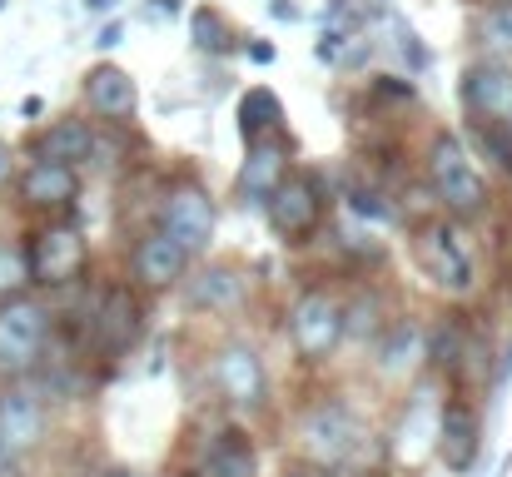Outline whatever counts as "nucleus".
<instances>
[{"label":"nucleus","instance_id":"nucleus-1","mask_svg":"<svg viewBox=\"0 0 512 477\" xmlns=\"http://www.w3.org/2000/svg\"><path fill=\"white\" fill-rule=\"evenodd\" d=\"M428 179H433V194L443 199V209L453 219L488 214V179L473 164V150L453 130H438L433 135V145H428Z\"/></svg>","mask_w":512,"mask_h":477},{"label":"nucleus","instance_id":"nucleus-7","mask_svg":"<svg viewBox=\"0 0 512 477\" xmlns=\"http://www.w3.org/2000/svg\"><path fill=\"white\" fill-rule=\"evenodd\" d=\"M289 338H294L304 363H324L343 343V304L334 294H324V289L304 294L294 304V314H289Z\"/></svg>","mask_w":512,"mask_h":477},{"label":"nucleus","instance_id":"nucleus-17","mask_svg":"<svg viewBox=\"0 0 512 477\" xmlns=\"http://www.w3.org/2000/svg\"><path fill=\"white\" fill-rule=\"evenodd\" d=\"M75 194H80L75 164H45V159H35L20 174V204L25 209H70Z\"/></svg>","mask_w":512,"mask_h":477},{"label":"nucleus","instance_id":"nucleus-27","mask_svg":"<svg viewBox=\"0 0 512 477\" xmlns=\"http://www.w3.org/2000/svg\"><path fill=\"white\" fill-rule=\"evenodd\" d=\"M423 398H428V393H418V398H413V408H408V418H403V428H398V443H393L398 463H408V468H413V463H423V448L433 443V438L423 433V413H428V408H423Z\"/></svg>","mask_w":512,"mask_h":477},{"label":"nucleus","instance_id":"nucleus-6","mask_svg":"<svg viewBox=\"0 0 512 477\" xmlns=\"http://www.w3.org/2000/svg\"><path fill=\"white\" fill-rule=\"evenodd\" d=\"M319 214H324V199H319V184L309 174H284L269 199H264V219L279 239L289 244H304L314 229H319Z\"/></svg>","mask_w":512,"mask_h":477},{"label":"nucleus","instance_id":"nucleus-35","mask_svg":"<svg viewBox=\"0 0 512 477\" xmlns=\"http://www.w3.org/2000/svg\"><path fill=\"white\" fill-rule=\"evenodd\" d=\"M120 35H125V25H120V20H110V25L95 35V45H100V50H110V45H120Z\"/></svg>","mask_w":512,"mask_h":477},{"label":"nucleus","instance_id":"nucleus-31","mask_svg":"<svg viewBox=\"0 0 512 477\" xmlns=\"http://www.w3.org/2000/svg\"><path fill=\"white\" fill-rule=\"evenodd\" d=\"M398 45H403V55L413 60V70H423V65H433V55H428V50L418 45V35H413L408 25H398Z\"/></svg>","mask_w":512,"mask_h":477},{"label":"nucleus","instance_id":"nucleus-38","mask_svg":"<svg viewBox=\"0 0 512 477\" xmlns=\"http://www.w3.org/2000/svg\"><path fill=\"white\" fill-rule=\"evenodd\" d=\"M85 5H90V10H105V5H110V0H85Z\"/></svg>","mask_w":512,"mask_h":477},{"label":"nucleus","instance_id":"nucleus-4","mask_svg":"<svg viewBox=\"0 0 512 477\" xmlns=\"http://www.w3.org/2000/svg\"><path fill=\"white\" fill-rule=\"evenodd\" d=\"M85 259H90V249H85V234H80L75 224H45V229L30 239V249H25L30 284H40V289H65V284H75V279L85 274Z\"/></svg>","mask_w":512,"mask_h":477},{"label":"nucleus","instance_id":"nucleus-8","mask_svg":"<svg viewBox=\"0 0 512 477\" xmlns=\"http://www.w3.org/2000/svg\"><path fill=\"white\" fill-rule=\"evenodd\" d=\"M214 224H219L214 199H209L199 184H179V189H170L165 214H160V229L170 234L184 254H204L209 239H214Z\"/></svg>","mask_w":512,"mask_h":477},{"label":"nucleus","instance_id":"nucleus-10","mask_svg":"<svg viewBox=\"0 0 512 477\" xmlns=\"http://www.w3.org/2000/svg\"><path fill=\"white\" fill-rule=\"evenodd\" d=\"M90 333H95V348H100V353H125V348H135V338L145 333L140 294H135V289H125V284L105 289L100 309L90 314Z\"/></svg>","mask_w":512,"mask_h":477},{"label":"nucleus","instance_id":"nucleus-25","mask_svg":"<svg viewBox=\"0 0 512 477\" xmlns=\"http://www.w3.org/2000/svg\"><path fill=\"white\" fill-rule=\"evenodd\" d=\"M468 348H473V338H468V328L463 323H453V318H443L433 333H428V348H423V358L433 363V368H458L463 358H468Z\"/></svg>","mask_w":512,"mask_h":477},{"label":"nucleus","instance_id":"nucleus-26","mask_svg":"<svg viewBox=\"0 0 512 477\" xmlns=\"http://www.w3.org/2000/svg\"><path fill=\"white\" fill-rule=\"evenodd\" d=\"M468 150H483L493 164L512 169V120H488V115H473V145Z\"/></svg>","mask_w":512,"mask_h":477},{"label":"nucleus","instance_id":"nucleus-30","mask_svg":"<svg viewBox=\"0 0 512 477\" xmlns=\"http://www.w3.org/2000/svg\"><path fill=\"white\" fill-rule=\"evenodd\" d=\"M343 199H348V209H358V214H368V219H393V204H383V194H378V189L353 184Z\"/></svg>","mask_w":512,"mask_h":477},{"label":"nucleus","instance_id":"nucleus-5","mask_svg":"<svg viewBox=\"0 0 512 477\" xmlns=\"http://www.w3.org/2000/svg\"><path fill=\"white\" fill-rule=\"evenodd\" d=\"M299 443H304L309 463H319V468L334 473V468H343V463L363 448V423H358L343 403H319V408L304 413Z\"/></svg>","mask_w":512,"mask_h":477},{"label":"nucleus","instance_id":"nucleus-21","mask_svg":"<svg viewBox=\"0 0 512 477\" xmlns=\"http://www.w3.org/2000/svg\"><path fill=\"white\" fill-rule=\"evenodd\" d=\"M423 348H428V333H423L413 318L388 323V328H383V338H378V373L398 378V373L418 368V363H423Z\"/></svg>","mask_w":512,"mask_h":477},{"label":"nucleus","instance_id":"nucleus-23","mask_svg":"<svg viewBox=\"0 0 512 477\" xmlns=\"http://www.w3.org/2000/svg\"><path fill=\"white\" fill-rule=\"evenodd\" d=\"M189 40H194V50H204V55H229V50H234V30H229V20H224L214 5H194V10H189Z\"/></svg>","mask_w":512,"mask_h":477},{"label":"nucleus","instance_id":"nucleus-11","mask_svg":"<svg viewBox=\"0 0 512 477\" xmlns=\"http://www.w3.org/2000/svg\"><path fill=\"white\" fill-rule=\"evenodd\" d=\"M184 269H189V254L174 244L165 229L145 234V239L135 244V254H130V279H135V289H145V294L174 289V284L184 279Z\"/></svg>","mask_w":512,"mask_h":477},{"label":"nucleus","instance_id":"nucleus-12","mask_svg":"<svg viewBox=\"0 0 512 477\" xmlns=\"http://www.w3.org/2000/svg\"><path fill=\"white\" fill-rule=\"evenodd\" d=\"M214 373H219V388H224V398H229L234 408H264L269 383H264V363H259L254 348L229 343V348L214 358Z\"/></svg>","mask_w":512,"mask_h":477},{"label":"nucleus","instance_id":"nucleus-15","mask_svg":"<svg viewBox=\"0 0 512 477\" xmlns=\"http://www.w3.org/2000/svg\"><path fill=\"white\" fill-rule=\"evenodd\" d=\"M244 299H249V284L229 264H204L199 274H189V289H184V304L199 314H234L244 309Z\"/></svg>","mask_w":512,"mask_h":477},{"label":"nucleus","instance_id":"nucleus-19","mask_svg":"<svg viewBox=\"0 0 512 477\" xmlns=\"http://www.w3.org/2000/svg\"><path fill=\"white\" fill-rule=\"evenodd\" d=\"M284 174H289V155H284V145H274V140H254V145H249V155H244V164H239L234 189H239V199L264 204V199H269V189H274Z\"/></svg>","mask_w":512,"mask_h":477},{"label":"nucleus","instance_id":"nucleus-9","mask_svg":"<svg viewBox=\"0 0 512 477\" xmlns=\"http://www.w3.org/2000/svg\"><path fill=\"white\" fill-rule=\"evenodd\" d=\"M458 100L468 115H488V120H512V65L498 55H483L463 70L458 80Z\"/></svg>","mask_w":512,"mask_h":477},{"label":"nucleus","instance_id":"nucleus-16","mask_svg":"<svg viewBox=\"0 0 512 477\" xmlns=\"http://www.w3.org/2000/svg\"><path fill=\"white\" fill-rule=\"evenodd\" d=\"M85 105H90L100 120H135L140 90H135V80H130L120 65L100 60V65L85 75Z\"/></svg>","mask_w":512,"mask_h":477},{"label":"nucleus","instance_id":"nucleus-28","mask_svg":"<svg viewBox=\"0 0 512 477\" xmlns=\"http://www.w3.org/2000/svg\"><path fill=\"white\" fill-rule=\"evenodd\" d=\"M30 284V269H25V254L0 244V299H15L20 289Z\"/></svg>","mask_w":512,"mask_h":477},{"label":"nucleus","instance_id":"nucleus-2","mask_svg":"<svg viewBox=\"0 0 512 477\" xmlns=\"http://www.w3.org/2000/svg\"><path fill=\"white\" fill-rule=\"evenodd\" d=\"M413 259L418 269L428 274L433 289H443L448 299H463L473 294L478 284V264H473V244H468V229L458 219H433L413 234Z\"/></svg>","mask_w":512,"mask_h":477},{"label":"nucleus","instance_id":"nucleus-22","mask_svg":"<svg viewBox=\"0 0 512 477\" xmlns=\"http://www.w3.org/2000/svg\"><path fill=\"white\" fill-rule=\"evenodd\" d=\"M269 130H284V105H279L269 90H249V95L239 100V135L254 145V140H264Z\"/></svg>","mask_w":512,"mask_h":477},{"label":"nucleus","instance_id":"nucleus-34","mask_svg":"<svg viewBox=\"0 0 512 477\" xmlns=\"http://www.w3.org/2000/svg\"><path fill=\"white\" fill-rule=\"evenodd\" d=\"M0 477H20V453L0 443Z\"/></svg>","mask_w":512,"mask_h":477},{"label":"nucleus","instance_id":"nucleus-39","mask_svg":"<svg viewBox=\"0 0 512 477\" xmlns=\"http://www.w3.org/2000/svg\"><path fill=\"white\" fill-rule=\"evenodd\" d=\"M0 10H5V0H0Z\"/></svg>","mask_w":512,"mask_h":477},{"label":"nucleus","instance_id":"nucleus-40","mask_svg":"<svg viewBox=\"0 0 512 477\" xmlns=\"http://www.w3.org/2000/svg\"><path fill=\"white\" fill-rule=\"evenodd\" d=\"M115 477H125V473H115Z\"/></svg>","mask_w":512,"mask_h":477},{"label":"nucleus","instance_id":"nucleus-3","mask_svg":"<svg viewBox=\"0 0 512 477\" xmlns=\"http://www.w3.org/2000/svg\"><path fill=\"white\" fill-rule=\"evenodd\" d=\"M50 343V309L40 299H0V373H30Z\"/></svg>","mask_w":512,"mask_h":477},{"label":"nucleus","instance_id":"nucleus-18","mask_svg":"<svg viewBox=\"0 0 512 477\" xmlns=\"http://www.w3.org/2000/svg\"><path fill=\"white\" fill-rule=\"evenodd\" d=\"M194 477H259V458L244 428H219L209 438V448L199 453Z\"/></svg>","mask_w":512,"mask_h":477},{"label":"nucleus","instance_id":"nucleus-13","mask_svg":"<svg viewBox=\"0 0 512 477\" xmlns=\"http://www.w3.org/2000/svg\"><path fill=\"white\" fill-rule=\"evenodd\" d=\"M478 438H483L478 413H473L468 403H448V408H443V418H438V438H433V448H438L443 468H448V473H473L478 448H483Z\"/></svg>","mask_w":512,"mask_h":477},{"label":"nucleus","instance_id":"nucleus-14","mask_svg":"<svg viewBox=\"0 0 512 477\" xmlns=\"http://www.w3.org/2000/svg\"><path fill=\"white\" fill-rule=\"evenodd\" d=\"M45 438V398L35 388H5L0 393V443L15 453L40 448Z\"/></svg>","mask_w":512,"mask_h":477},{"label":"nucleus","instance_id":"nucleus-24","mask_svg":"<svg viewBox=\"0 0 512 477\" xmlns=\"http://www.w3.org/2000/svg\"><path fill=\"white\" fill-rule=\"evenodd\" d=\"M473 40H478L488 55H512V0H493V5L478 10Z\"/></svg>","mask_w":512,"mask_h":477},{"label":"nucleus","instance_id":"nucleus-37","mask_svg":"<svg viewBox=\"0 0 512 477\" xmlns=\"http://www.w3.org/2000/svg\"><path fill=\"white\" fill-rule=\"evenodd\" d=\"M10 169H15V159H10V145H0V184L10 179Z\"/></svg>","mask_w":512,"mask_h":477},{"label":"nucleus","instance_id":"nucleus-33","mask_svg":"<svg viewBox=\"0 0 512 477\" xmlns=\"http://www.w3.org/2000/svg\"><path fill=\"white\" fill-rule=\"evenodd\" d=\"M179 15V5L174 0H155V5H145V20H174Z\"/></svg>","mask_w":512,"mask_h":477},{"label":"nucleus","instance_id":"nucleus-32","mask_svg":"<svg viewBox=\"0 0 512 477\" xmlns=\"http://www.w3.org/2000/svg\"><path fill=\"white\" fill-rule=\"evenodd\" d=\"M508 383H512V348H503V353H498V363H493V383H488V388H493V393H503Z\"/></svg>","mask_w":512,"mask_h":477},{"label":"nucleus","instance_id":"nucleus-20","mask_svg":"<svg viewBox=\"0 0 512 477\" xmlns=\"http://www.w3.org/2000/svg\"><path fill=\"white\" fill-rule=\"evenodd\" d=\"M35 159H45V164H85V159H95V130L85 125V120H55L40 140H35Z\"/></svg>","mask_w":512,"mask_h":477},{"label":"nucleus","instance_id":"nucleus-29","mask_svg":"<svg viewBox=\"0 0 512 477\" xmlns=\"http://www.w3.org/2000/svg\"><path fill=\"white\" fill-rule=\"evenodd\" d=\"M373 328H378V299L373 294H358L343 309V333H373Z\"/></svg>","mask_w":512,"mask_h":477},{"label":"nucleus","instance_id":"nucleus-36","mask_svg":"<svg viewBox=\"0 0 512 477\" xmlns=\"http://www.w3.org/2000/svg\"><path fill=\"white\" fill-rule=\"evenodd\" d=\"M274 55H279V50H274L269 40H254V45H249V60H254V65H274Z\"/></svg>","mask_w":512,"mask_h":477}]
</instances>
